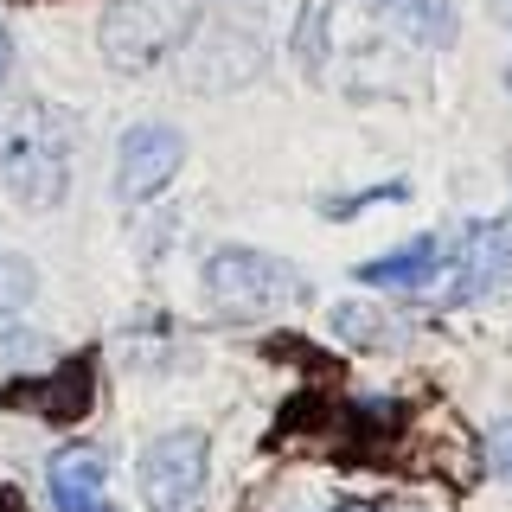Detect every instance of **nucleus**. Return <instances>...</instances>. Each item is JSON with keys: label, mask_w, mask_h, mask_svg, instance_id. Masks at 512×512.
<instances>
[{"label": "nucleus", "mask_w": 512, "mask_h": 512, "mask_svg": "<svg viewBox=\"0 0 512 512\" xmlns=\"http://www.w3.org/2000/svg\"><path fill=\"white\" fill-rule=\"evenodd\" d=\"M205 295L218 301L224 314L250 320V314H276V308H301L308 301V276L295 263L269 250H218L205 263Z\"/></svg>", "instance_id": "f257e3e1"}, {"label": "nucleus", "mask_w": 512, "mask_h": 512, "mask_svg": "<svg viewBox=\"0 0 512 512\" xmlns=\"http://www.w3.org/2000/svg\"><path fill=\"white\" fill-rule=\"evenodd\" d=\"M186 39H192V0H109L103 13V58L116 71H154Z\"/></svg>", "instance_id": "f03ea898"}, {"label": "nucleus", "mask_w": 512, "mask_h": 512, "mask_svg": "<svg viewBox=\"0 0 512 512\" xmlns=\"http://www.w3.org/2000/svg\"><path fill=\"white\" fill-rule=\"evenodd\" d=\"M0 173H7L13 199L32 205V212H45V205L64 199V135L45 109H26V116L13 122L7 148H0Z\"/></svg>", "instance_id": "7ed1b4c3"}, {"label": "nucleus", "mask_w": 512, "mask_h": 512, "mask_svg": "<svg viewBox=\"0 0 512 512\" xmlns=\"http://www.w3.org/2000/svg\"><path fill=\"white\" fill-rule=\"evenodd\" d=\"M448 263V288L442 295L455 301H493V295H512V205L500 218H474L461 224V244Z\"/></svg>", "instance_id": "20e7f679"}, {"label": "nucleus", "mask_w": 512, "mask_h": 512, "mask_svg": "<svg viewBox=\"0 0 512 512\" xmlns=\"http://www.w3.org/2000/svg\"><path fill=\"white\" fill-rule=\"evenodd\" d=\"M205 487V436L199 429H173V436L148 442L141 455V493L154 512H186Z\"/></svg>", "instance_id": "39448f33"}, {"label": "nucleus", "mask_w": 512, "mask_h": 512, "mask_svg": "<svg viewBox=\"0 0 512 512\" xmlns=\"http://www.w3.org/2000/svg\"><path fill=\"white\" fill-rule=\"evenodd\" d=\"M180 160H186V135H180V128H167V122L128 128V135H122V154H116V192H122L128 205L154 199L160 186H173Z\"/></svg>", "instance_id": "423d86ee"}, {"label": "nucleus", "mask_w": 512, "mask_h": 512, "mask_svg": "<svg viewBox=\"0 0 512 512\" xmlns=\"http://www.w3.org/2000/svg\"><path fill=\"white\" fill-rule=\"evenodd\" d=\"M256 64H263L256 39H244L237 26H205L199 58H192V84L199 90H231V84H244Z\"/></svg>", "instance_id": "0eeeda50"}, {"label": "nucleus", "mask_w": 512, "mask_h": 512, "mask_svg": "<svg viewBox=\"0 0 512 512\" xmlns=\"http://www.w3.org/2000/svg\"><path fill=\"white\" fill-rule=\"evenodd\" d=\"M436 269H442V237H410L404 250L359 263V282L365 288H404V295H416V288L436 282Z\"/></svg>", "instance_id": "6e6552de"}, {"label": "nucleus", "mask_w": 512, "mask_h": 512, "mask_svg": "<svg viewBox=\"0 0 512 512\" xmlns=\"http://www.w3.org/2000/svg\"><path fill=\"white\" fill-rule=\"evenodd\" d=\"M365 7L410 45H429V52L455 45V7H448V0H365Z\"/></svg>", "instance_id": "1a4fd4ad"}, {"label": "nucleus", "mask_w": 512, "mask_h": 512, "mask_svg": "<svg viewBox=\"0 0 512 512\" xmlns=\"http://www.w3.org/2000/svg\"><path fill=\"white\" fill-rule=\"evenodd\" d=\"M52 500H58V512H109L103 455L96 448H64V455H52Z\"/></svg>", "instance_id": "9d476101"}, {"label": "nucleus", "mask_w": 512, "mask_h": 512, "mask_svg": "<svg viewBox=\"0 0 512 512\" xmlns=\"http://www.w3.org/2000/svg\"><path fill=\"white\" fill-rule=\"evenodd\" d=\"M32 410L52 423H77L90 410V359H64L45 384H32Z\"/></svg>", "instance_id": "9b49d317"}, {"label": "nucleus", "mask_w": 512, "mask_h": 512, "mask_svg": "<svg viewBox=\"0 0 512 512\" xmlns=\"http://www.w3.org/2000/svg\"><path fill=\"white\" fill-rule=\"evenodd\" d=\"M327 20H333V0H308V7H301V26H295V58H301V71H308V77L327 71V52H333V32H327Z\"/></svg>", "instance_id": "f8f14e48"}, {"label": "nucleus", "mask_w": 512, "mask_h": 512, "mask_svg": "<svg viewBox=\"0 0 512 512\" xmlns=\"http://www.w3.org/2000/svg\"><path fill=\"white\" fill-rule=\"evenodd\" d=\"M333 327H340V340H352V346H372V340H384V320H378L372 308H359V301L333 308Z\"/></svg>", "instance_id": "ddd939ff"}, {"label": "nucleus", "mask_w": 512, "mask_h": 512, "mask_svg": "<svg viewBox=\"0 0 512 512\" xmlns=\"http://www.w3.org/2000/svg\"><path fill=\"white\" fill-rule=\"evenodd\" d=\"M487 468L500 480H512V416H500V423L487 429Z\"/></svg>", "instance_id": "4468645a"}, {"label": "nucleus", "mask_w": 512, "mask_h": 512, "mask_svg": "<svg viewBox=\"0 0 512 512\" xmlns=\"http://www.w3.org/2000/svg\"><path fill=\"white\" fill-rule=\"evenodd\" d=\"M26 288H32L26 263H0V314H7V308H20V301H26Z\"/></svg>", "instance_id": "2eb2a0df"}, {"label": "nucleus", "mask_w": 512, "mask_h": 512, "mask_svg": "<svg viewBox=\"0 0 512 512\" xmlns=\"http://www.w3.org/2000/svg\"><path fill=\"white\" fill-rule=\"evenodd\" d=\"M7 64H13V39H7V26H0V77H7Z\"/></svg>", "instance_id": "dca6fc26"}, {"label": "nucleus", "mask_w": 512, "mask_h": 512, "mask_svg": "<svg viewBox=\"0 0 512 512\" xmlns=\"http://www.w3.org/2000/svg\"><path fill=\"white\" fill-rule=\"evenodd\" d=\"M0 512H26V500H20V493L7 487V493H0Z\"/></svg>", "instance_id": "f3484780"}, {"label": "nucleus", "mask_w": 512, "mask_h": 512, "mask_svg": "<svg viewBox=\"0 0 512 512\" xmlns=\"http://www.w3.org/2000/svg\"><path fill=\"white\" fill-rule=\"evenodd\" d=\"M333 512H384V506H333Z\"/></svg>", "instance_id": "a211bd4d"}, {"label": "nucleus", "mask_w": 512, "mask_h": 512, "mask_svg": "<svg viewBox=\"0 0 512 512\" xmlns=\"http://www.w3.org/2000/svg\"><path fill=\"white\" fill-rule=\"evenodd\" d=\"M506 90H512V64H506Z\"/></svg>", "instance_id": "6ab92c4d"}, {"label": "nucleus", "mask_w": 512, "mask_h": 512, "mask_svg": "<svg viewBox=\"0 0 512 512\" xmlns=\"http://www.w3.org/2000/svg\"><path fill=\"white\" fill-rule=\"evenodd\" d=\"M506 7H512V0H506Z\"/></svg>", "instance_id": "aec40b11"}]
</instances>
